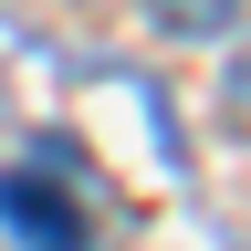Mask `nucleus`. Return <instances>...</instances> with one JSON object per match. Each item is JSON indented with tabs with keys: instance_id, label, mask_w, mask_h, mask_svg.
I'll return each instance as SVG.
<instances>
[{
	"instance_id": "1",
	"label": "nucleus",
	"mask_w": 251,
	"mask_h": 251,
	"mask_svg": "<svg viewBox=\"0 0 251 251\" xmlns=\"http://www.w3.org/2000/svg\"><path fill=\"white\" fill-rule=\"evenodd\" d=\"M0 230L21 251H84V209H74V188L42 178V168H0Z\"/></svg>"
},
{
	"instance_id": "2",
	"label": "nucleus",
	"mask_w": 251,
	"mask_h": 251,
	"mask_svg": "<svg viewBox=\"0 0 251 251\" xmlns=\"http://www.w3.org/2000/svg\"><path fill=\"white\" fill-rule=\"evenodd\" d=\"M147 21L168 31V42H220V31L241 21V0H147Z\"/></svg>"
}]
</instances>
